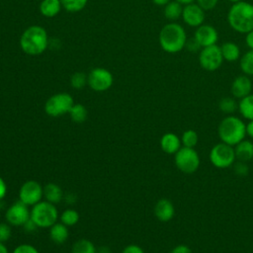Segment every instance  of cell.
<instances>
[{"label":"cell","mask_w":253,"mask_h":253,"mask_svg":"<svg viewBox=\"0 0 253 253\" xmlns=\"http://www.w3.org/2000/svg\"><path fill=\"white\" fill-rule=\"evenodd\" d=\"M188 41L185 28L177 22H169L164 25L158 35V42L161 49L174 54L182 51Z\"/></svg>","instance_id":"6da1fadb"},{"label":"cell","mask_w":253,"mask_h":253,"mask_svg":"<svg viewBox=\"0 0 253 253\" xmlns=\"http://www.w3.org/2000/svg\"><path fill=\"white\" fill-rule=\"evenodd\" d=\"M226 20L233 31L238 34H247L253 30V4L244 0L231 4Z\"/></svg>","instance_id":"7a4b0ae2"},{"label":"cell","mask_w":253,"mask_h":253,"mask_svg":"<svg viewBox=\"0 0 253 253\" xmlns=\"http://www.w3.org/2000/svg\"><path fill=\"white\" fill-rule=\"evenodd\" d=\"M19 44L26 54L31 56L40 55L43 53L48 46L47 32L42 26H30L22 33Z\"/></svg>","instance_id":"3957f363"},{"label":"cell","mask_w":253,"mask_h":253,"mask_svg":"<svg viewBox=\"0 0 253 253\" xmlns=\"http://www.w3.org/2000/svg\"><path fill=\"white\" fill-rule=\"evenodd\" d=\"M217 134L221 142L235 146L246 136V125L238 117L228 115L223 118L217 127Z\"/></svg>","instance_id":"277c9868"},{"label":"cell","mask_w":253,"mask_h":253,"mask_svg":"<svg viewBox=\"0 0 253 253\" xmlns=\"http://www.w3.org/2000/svg\"><path fill=\"white\" fill-rule=\"evenodd\" d=\"M30 217L40 228H49L58 218V211L54 204L41 201L30 211Z\"/></svg>","instance_id":"5b68a950"},{"label":"cell","mask_w":253,"mask_h":253,"mask_svg":"<svg viewBox=\"0 0 253 253\" xmlns=\"http://www.w3.org/2000/svg\"><path fill=\"white\" fill-rule=\"evenodd\" d=\"M74 105V100L69 93L60 92L50 96L44 103V112L52 118L63 116L69 113Z\"/></svg>","instance_id":"8992f818"},{"label":"cell","mask_w":253,"mask_h":253,"mask_svg":"<svg viewBox=\"0 0 253 253\" xmlns=\"http://www.w3.org/2000/svg\"><path fill=\"white\" fill-rule=\"evenodd\" d=\"M174 162L181 172L185 174H193L199 169L201 159L195 148L182 146L174 154Z\"/></svg>","instance_id":"52a82bcc"},{"label":"cell","mask_w":253,"mask_h":253,"mask_svg":"<svg viewBox=\"0 0 253 253\" xmlns=\"http://www.w3.org/2000/svg\"><path fill=\"white\" fill-rule=\"evenodd\" d=\"M209 157L211 163L220 169L230 167L236 160L234 147L221 141L211 147Z\"/></svg>","instance_id":"ba28073f"},{"label":"cell","mask_w":253,"mask_h":253,"mask_svg":"<svg viewBox=\"0 0 253 253\" xmlns=\"http://www.w3.org/2000/svg\"><path fill=\"white\" fill-rule=\"evenodd\" d=\"M198 61L200 66L206 71L212 72L219 69L224 61L220 46L216 43L202 47L198 54Z\"/></svg>","instance_id":"9c48e42d"},{"label":"cell","mask_w":253,"mask_h":253,"mask_svg":"<svg viewBox=\"0 0 253 253\" xmlns=\"http://www.w3.org/2000/svg\"><path fill=\"white\" fill-rule=\"evenodd\" d=\"M114 83L112 72L104 67H95L87 75V85L96 92L109 90Z\"/></svg>","instance_id":"30bf717a"},{"label":"cell","mask_w":253,"mask_h":253,"mask_svg":"<svg viewBox=\"0 0 253 253\" xmlns=\"http://www.w3.org/2000/svg\"><path fill=\"white\" fill-rule=\"evenodd\" d=\"M42 197L43 188L39 182L35 180H28L20 187L19 200L27 206L33 207L34 205L41 202Z\"/></svg>","instance_id":"8fae6325"},{"label":"cell","mask_w":253,"mask_h":253,"mask_svg":"<svg viewBox=\"0 0 253 253\" xmlns=\"http://www.w3.org/2000/svg\"><path fill=\"white\" fill-rule=\"evenodd\" d=\"M28 207L29 206L20 200L11 205L5 212L7 222L13 226L24 225L25 222L30 218V211Z\"/></svg>","instance_id":"7c38bea8"},{"label":"cell","mask_w":253,"mask_h":253,"mask_svg":"<svg viewBox=\"0 0 253 253\" xmlns=\"http://www.w3.org/2000/svg\"><path fill=\"white\" fill-rule=\"evenodd\" d=\"M206 11L203 10L196 2L183 6L182 21L190 28H198L206 21Z\"/></svg>","instance_id":"4fadbf2b"},{"label":"cell","mask_w":253,"mask_h":253,"mask_svg":"<svg viewBox=\"0 0 253 253\" xmlns=\"http://www.w3.org/2000/svg\"><path fill=\"white\" fill-rule=\"evenodd\" d=\"M193 38L201 47H206L217 43L218 32L212 25L204 23L195 29Z\"/></svg>","instance_id":"5bb4252c"},{"label":"cell","mask_w":253,"mask_h":253,"mask_svg":"<svg viewBox=\"0 0 253 253\" xmlns=\"http://www.w3.org/2000/svg\"><path fill=\"white\" fill-rule=\"evenodd\" d=\"M253 83L250 76L241 74L236 76L230 85V92L235 99H242L252 93Z\"/></svg>","instance_id":"9a60e30c"},{"label":"cell","mask_w":253,"mask_h":253,"mask_svg":"<svg viewBox=\"0 0 253 253\" xmlns=\"http://www.w3.org/2000/svg\"><path fill=\"white\" fill-rule=\"evenodd\" d=\"M154 214L158 220L166 222L171 220L175 215L173 203L168 199H160L154 206Z\"/></svg>","instance_id":"2e32d148"},{"label":"cell","mask_w":253,"mask_h":253,"mask_svg":"<svg viewBox=\"0 0 253 253\" xmlns=\"http://www.w3.org/2000/svg\"><path fill=\"white\" fill-rule=\"evenodd\" d=\"M160 146L165 153L175 154L182 147L181 138L173 132H166L160 138Z\"/></svg>","instance_id":"e0dca14e"},{"label":"cell","mask_w":253,"mask_h":253,"mask_svg":"<svg viewBox=\"0 0 253 253\" xmlns=\"http://www.w3.org/2000/svg\"><path fill=\"white\" fill-rule=\"evenodd\" d=\"M220 46V50H221V54L223 57L224 61L227 62H235L237 60H239V58L241 57V50L240 47L237 43H235L234 42H224L221 43Z\"/></svg>","instance_id":"ac0fdd59"},{"label":"cell","mask_w":253,"mask_h":253,"mask_svg":"<svg viewBox=\"0 0 253 253\" xmlns=\"http://www.w3.org/2000/svg\"><path fill=\"white\" fill-rule=\"evenodd\" d=\"M233 147L237 160L247 162L253 159V142L251 140L244 138Z\"/></svg>","instance_id":"d6986e66"},{"label":"cell","mask_w":253,"mask_h":253,"mask_svg":"<svg viewBox=\"0 0 253 253\" xmlns=\"http://www.w3.org/2000/svg\"><path fill=\"white\" fill-rule=\"evenodd\" d=\"M60 0H42L39 6L40 13L45 18H53L61 11Z\"/></svg>","instance_id":"ffe728a7"},{"label":"cell","mask_w":253,"mask_h":253,"mask_svg":"<svg viewBox=\"0 0 253 253\" xmlns=\"http://www.w3.org/2000/svg\"><path fill=\"white\" fill-rule=\"evenodd\" d=\"M69 236L68 226L62 222H55L49 227V237L56 244L64 243Z\"/></svg>","instance_id":"44dd1931"},{"label":"cell","mask_w":253,"mask_h":253,"mask_svg":"<svg viewBox=\"0 0 253 253\" xmlns=\"http://www.w3.org/2000/svg\"><path fill=\"white\" fill-rule=\"evenodd\" d=\"M183 12V5L175 0H171L163 7L164 17L170 22H176L181 18Z\"/></svg>","instance_id":"7402d4cb"},{"label":"cell","mask_w":253,"mask_h":253,"mask_svg":"<svg viewBox=\"0 0 253 253\" xmlns=\"http://www.w3.org/2000/svg\"><path fill=\"white\" fill-rule=\"evenodd\" d=\"M43 196L51 204H58L63 196L61 188L55 183H48L43 187Z\"/></svg>","instance_id":"603a6c76"},{"label":"cell","mask_w":253,"mask_h":253,"mask_svg":"<svg viewBox=\"0 0 253 253\" xmlns=\"http://www.w3.org/2000/svg\"><path fill=\"white\" fill-rule=\"evenodd\" d=\"M238 111L240 115L247 121L253 120V93L239 100Z\"/></svg>","instance_id":"cb8c5ba5"},{"label":"cell","mask_w":253,"mask_h":253,"mask_svg":"<svg viewBox=\"0 0 253 253\" xmlns=\"http://www.w3.org/2000/svg\"><path fill=\"white\" fill-rule=\"evenodd\" d=\"M239 67L242 74L253 76V49H248L239 58Z\"/></svg>","instance_id":"d4e9b609"},{"label":"cell","mask_w":253,"mask_h":253,"mask_svg":"<svg viewBox=\"0 0 253 253\" xmlns=\"http://www.w3.org/2000/svg\"><path fill=\"white\" fill-rule=\"evenodd\" d=\"M218 109L226 115H232L238 110V102L234 97H223L218 102Z\"/></svg>","instance_id":"484cf974"},{"label":"cell","mask_w":253,"mask_h":253,"mask_svg":"<svg viewBox=\"0 0 253 253\" xmlns=\"http://www.w3.org/2000/svg\"><path fill=\"white\" fill-rule=\"evenodd\" d=\"M72 253H97V249L93 242L88 239L82 238L77 240L71 248Z\"/></svg>","instance_id":"4316f807"},{"label":"cell","mask_w":253,"mask_h":253,"mask_svg":"<svg viewBox=\"0 0 253 253\" xmlns=\"http://www.w3.org/2000/svg\"><path fill=\"white\" fill-rule=\"evenodd\" d=\"M68 114H69L71 120L77 124L83 123L87 119V115H88L86 108L82 104H79V103H77V104L74 103V105L72 106V108L70 109Z\"/></svg>","instance_id":"83f0119b"},{"label":"cell","mask_w":253,"mask_h":253,"mask_svg":"<svg viewBox=\"0 0 253 253\" xmlns=\"http://www.w3.org/2000/svg\"><path fill=\"white\" fill-rule=\"evenodd\" d=\"M62 8L70 13H77L82 11L87 3L88 0H60Z\"/></svg>","instance_id":"f1b7e54d"},{"label":"cell","mask_w":253,"mask_h":253,"mask_svg":"<svg viewBox=\"0 0 253 253\" xmlns=\"http://www.w3.org/2000/svg\"><path fill=\"white\" fill-rule=\"evenodd\" d=\"M181 138L182 145L185 147H190V148H195V146L199 142V135L197 131L194 129H187L183 132Z\"/></svg>","instance_id":"f546056e"},{"label":"cell","mask_w":253,"mask_h":253,"mask_svg":"<svg viewBox=\"0 0 253 253\" xmlns=\"http://www.w3.org/2000/svg\"><path fill=\"white\" fill-rule=\"evenodd\" d=\"M79 220V213L72 209H67L60 214V221L66 226H73Z\"/></svg>","instance_id":"4dcf8cb0"},{"label":"cell","mask_w":253,"mask_h":253,"mask_svg":"<svg viewBox=\"0 0 253 253\" xmlns=\"http://www.w3.org/2000/svg\"><path fill=\"white\" fill-rule=\"evenodd\" d=\"M70 84L74 89H82L87 84V75L83 72H75L70 78Z\"/></svg>","instance_id":"1f68e13d"},{"label":"cell","mask_w":253,"mask_h":253,"mask_svg":"<svg viewBox=\"0 0 253 253\" xmlns=\"http://www.w3.org/2000/svg\"><path fill=\"white\" fill-rule=\"evenodd\" d=\"M12 235V230H11V226L10 224L4 223V222H0V241L1 242H6L10 239Z\"/></svg>","instance_id":"d6a6232c"},{"label":"cell","mask_w":253,"mask_h":253,"mask_svg":"<svg viewBox=\"0 0 253 253\" xmlns=\"http://www.w3.org/2000/svg\"><path fill=\"white\" fill-rule=\"evenodd\" d=\"M233 170H234V173L238 176H246L249 172V167L246 162L238 160V162H234Z\"/></svg>","instance_id":"836d02e7"},{"label":"cell","mask_w":253,"mask_h":253,"mask_svg":"<svg viewBox=\"0 0 253 253\" xmlns=\"http://www.w3.org/2000/svg\"><path fill=\"white\" fill-rule=\"evenodd\" d=\"M196 3L203 10H205L206 12H209V11L213 10L216 7L218 0H196Z\"/></svg>","instance_id":"e575fe53"},{"label":"cell","mask_w":253,"mask_h":253,"mask_svg":"<svg viewBox=\"0 0 253 253\" xmlns=\"http://www.w3.org/2000/svg\"><path fill=\"white\" fill-rule=\"evenodd\" d=\"M12 253H40L39 250L31 244H20L13 250Z\"/></svg>","instance_id":"d590c367"},{"label":"cell","mask_w":253,"mask_h":253,"mask_svg":"<svg viewBox=\"0 0 253 253\" xmlns=\"http://www.w3.org/2000/svg\"><path fill=\"white\" fill-rule=\"evenodd\" d=\"M185 48L189 51H192V52H197V51H200V49L202 48L199 43L194 40V38L190 39V41L188 40L187 42H186V46Z\"/></svg>","instance_id":"8d00e7d4"},{"label":"cell","mask_w":253,"mask_h":253,"mask_svg":"<svg viewBox=\"0 0 253 253\" xmlns=\"http://www.w3.org/2000/svg\"><path fill=\"white\" fill-rule=\"evenodd\" d=\"M122 253H144L143 249L135 244H130L127 245L126 247L124 248V250L122 251Z\"/></svg>","instance_id":"74e56055"},{"label":"cell","mask_w":253,"mask_h":253,"mask_svg":"<svg viewBox=\"0 0 253 253\" xmlns=\"http://www.w3.org/2000/svg\"><path fill=\"white\" fill-rule=\"evenodd\" d=\"M170 253H192V250L190 249L189 246L185 245V244H180L175 246Z\"/></svg>","instance_id":"f35d334b"},{"label":"cell","mask_w":253,"mask_h":253,"mask_svg":"<svg viewBox=\"0 0 253 253\" xmlns=\"http://www.w3.org/2000/svg\"><path fill=\"white\" fill-rule=\"evenodd\" d=\"M23 226H24V229H25L27 232H33L34 230H36V229L38 228L37 224L32 220L31 217L25 222V224H24Z\"/></svg>","instance_id":"ab89813d"},{"label":"cell","mask_w":253,"mask_h":253,"mask_svg":"<svg viewBox=\"0 0 253 253\" xmlns=\"http://www.w3.org/2000/svg\"><path fill=\"white\" fill-rule=\"evenodd\" d=\"M245 44L248 47V49H253V30L245 34Z\"/></svg>","instance_id":"60d3db41"},{"label":"cell","mask_w":253,"mask_h":253,"mask_svg":"<svg viewBox=\"0 0 253 253\" xmlns=\"http://www.w3.org/2000/svg\"><path fill=\"white\" fill-rule=\"evenodd\" d=\"M7 193V185L6 182L4 181V179L0 176V201L2 199H4V197L6 196Z\"/></svg>","instance_id":"b9f144b4"},{"label":"cell","mask_w":253,"mask_h":253,"mask_svg":"<svg viewBox=\"0 0 253 253\" xmlns=\"http://www.w3.org/2000/svg\"><path fill=\"white\" fill-rule=\"evenodd\" d=\"M246 135L253 138V120L248 121L246 124Z\"/></svg>","instance_id":"7bdbcfd3"},{"label":"cell","mask_w":253,"mask_h":253,"mask_svg":"<svg viewBox=\"0 0 253 253\" xmlns=\"http://www.w3.org/2000/svg\"><path fill=\"white\" fill-rule=\"evenodd\" d=\"M153 4L157 5V6H161V7H164L166 4H168L171 0H151Z\"/></svg>","instance_id":"ee69618b"},{"label":"cell","mask_w":253,"mask_h":253,"mask_svg":"<svg viewBox=\"0 0 253 253\" xmlns=\"http://www.w3.org/2000/svg\"><path fill=\"white\" fill-rule=\"evenodd\" d=\"M0 253H9L6 245L4 244V242L0 241Z\"/></svg>","instance_id":"f6af8a7d"},{"label":"cell","mask_w":253,"mask_h":253,"mask_svg":"<svg viewBox=\"0 0 253 253\" xmlns=\"http://www.w3.org/2000/svg\"><path fill=\"white\" fill-rule=\"evenodd\" d=\"M175 1L181 3L183 6H184V5H187V4H190V3L196 2V0H175Z\"/></svg>","instance_id":"bcb514c9"},{"label":"cell","mask_w":253,"mask_h":253,"mask_svg":"<svg viewBox=\"0 0 253 253\" xmlns=\"http://www.w3.org/2000/svg\"><path fill=\"white\" fill-rule=\"evenodd\" d=\"M99 253H110V249L107 248V247H102V248L99 250Z\"/></svg>","instance_id":"7dc6e473"},{"label":"cell","mask_w":253,"mask_h":253,"mask_svg":"<svg viewBox=\"0 0 253 253\" xmlns=\"http://www.w3.org/2000/svg\"><path fill=\"white\" fill-rule=\"evenodd\" d=\"M227 2H229V3H231V4H234V3H236V2H239V1H241V0H226Z\"/></svg>","instance_id":"c3c4849f"}]
</instances>
